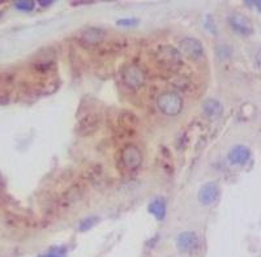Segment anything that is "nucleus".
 Returning <instances> with one entry per match:
<instances>
[{
  "label": "nucleus",
  "mask_w": 261,
  "mask_h": 257,
  "mask_svg": "<svg viewBox=\"0 0 261 257\" xmlns=\"http://www.w3.org/2000/svg\"><path fill=\"white\" fill-rule=\"evenodd\" d=\"M157 106L162 114L167 116H176L183 110V99L178 93L166 92L157 99Z\"/></svg>",
  "instance_id": "f257e3e1"
},
{
  "label": "nucleus",
  "mask_w": 261,
  "mask_h": 257,
  "mask_svg": "<svg viewBox=\"0 0 261 257\" xmlns=\"http://www.w3.org/2000/svg\"><path fill=\"white\" fill-rule=\"evenodd\" d=\"M155 59H157V62L160 63L162 67L169 69L176 68V67H179L181 63L180 53H179L175 47L169 46V44L162 46V47H160L155 51Z\"/></svg>",
  "instance_id": "f03ea898"
},
{
  "label": "nucleus",
  "mask_w": 261,
  "mask_h": 257,
  "mask_svg": "<svg viewBox=\"0 0 261 257\" xmlns=\"http://www.w3.org/2000/svg\"><path fill=\"white\" fill-rule=\"evenodd\" d=\"M120 160H122L123 167L132 171V170L139 169L143 163V153L136 145H127L122 150Z\"/></svg>",
  "instance_id": "7ed1b4c3"
},
{
  "label": "nucleus",
  "mask_w": 261,
  "mask_h": 257,
  "mask_svg": "<svg viewBox=\"0 0 261 257\" xmlns=\"http://www.w3.org/2000/svg\"><path fill=\"white\" fill-rule=\"evenodd\" d=\"M123 83L132 89L141 88L145 84V73L137 65H127L122 72Z\"/></svg>",
  "instance_id": "20e7f679"
},
{
  "label": "nucleus",
  "mask_w": 261,
  "mask_h": 257,
  "mask_svg": "<svg viewBox=\"0 0 261 257\" xmlns=\"http://www.w3.org/2000/svg\"><path fill=\"white\" fill-rule=\"evenodd\" d=\"M180 51L183 55L188 58V59H192V60H197L200 58L204 57V46H202L201 42L199 39L196 38H184L183 41L180 42Z\"/></svg>",
  "instance_id": "39448f33"
},
{
  "label": "nucleus",
  "mask_w": 261,
  "mask_h": 257,
  "mask_svg": "<svg viewBox=\"0 0 261 257\" xmlns=\"http://www.w3.org/2000/svg\"><path fill=\"white\" fill-rule=\"evenodd\" d=\"M105 37H106V32L101 28H88L80 33L79 41L85 47H94L103 41Z\"/></svg>",
  "instance_id": "423d86ee"
},
{
  "label": "nucleus",
  "mask_w": 261,
  "mask_h": 257,
  "mask_svg": "<svg viewBox=\"0 0 261 257\" xmlns=\"http://www.w3.org/2000/svg\"><path fill=\"white\" fill-rule=\"evenodd\" d=\"M228 22H230V27L232 28V30L242 34V36H249L253 33V25L251 20L242 13H234L232 16H230Z\"/></svg>",
  "instance_id": "0eeeda50"
},
{
  "label": "nucleus",
  "mask_w": 261,
  "mask_h": 257,
  "mask_svg": "<svg viewBox=\"0 0 261 257\" xmlns=\"http://www.w3.org/2000/svg\"><path fill=\"white\" fill-rule=\"evenodd\" d=\"M99 124H101V116L97 113H90L79 121L77 130L83 136H88L94 133L99 128Z\"/></svg>",
  "instance_id": "6e6552de"
},
{
  "label": "nucleus",
  "mask_w": 261,
  "mask_h": 257,
  "mask_svg": "<svg viewBox=\"0 0 261 257\" xmlns=\"http://www.w3.org/2000/svg\"><path fill=\"white\" fill-rule=\"evenodd\" d=\"M220 197V187L214 182L204 184L199 191V201L202 205H212Z\"/></svg>",
  "instance_id": "1a4fd4ad"
},
{
  "label": "nucleus",
  "mask_w": 261,
  "mask_h": 257,
  "mask_svg": "<svg viewBox=\"0 0 261 257\" xmlns=\"http://www.w3.org/2000/svg\"><path fill=\"white\" fill-rule=\"evenodd\" d=\"M176 245L180 251L191 252L193 249L197 248L199 245V239L197 235L192 231H184V233L179 234L178 239H176Z\"/></svg>",
  "instance_id": "9d476101"
},
{
  "label": "nucleus",
  "mask_w": 261,
  "mask_h": 257,
  "mask_svg": "<svg viewBox=\"0 0 261 257\" xmlns=\"http://www.w3.org/2000/svg\"><path fill=\"white\" fill-rule=\"evenodd\" d=\"M249 157H251V151L243 145H238L228 153V161L232 165H244V163L248 162Z\"/></svg>",
  "instance_id": "9b49d317"
},
{
  "label": "nucleus",
  "mask_w": 261,
  "mask_h": 257,
  "mask_svg": "<svg viewBox=\"0 0 261 257\" xmlns=\"http://www.w3.org/2000/svg\"><path fill=\"white\" fill-rule=\"evenodd\" d=\"M202 111L208 118L216 119L220 118L223 113V106L220 100L213 99V98H209L202 104Z\"/></svg>",
  "instance_id": "f8f14e48"
},
{
  "label": "nucleus",
  "mask_w": 261,
  "mask_h": 257,
  "mask_svg": "<svg viewBox=\"0 0 261 257\" xmlns=\"http://www.w3.org/2000/svg\"><path fill=\"white\" fill-rule=\"evenodd\" d=\"M149 212H150L158 221H162L166 217V201L162 197H157L149 204Z\"/></svg>",
  "instance_id": "ddd939ff"
},
{
  "label": "nucleus",
  "mask_w": 261,
  "mask_h": 257,
  "mask_svg": "<svg viewBox=\"0 0 261 257\" xmlns=\"http://www.w3.org/2000/svg\"><path fill=\"white\" fill-rule=\"evenodd\" d=\"M36 7V3L33 0H18L15 3V8L20 12H32Z\"/></svg>",
  "instance_id": "4468645a"
},
{
  "label": "nucleus",
  "mask_w": 261,
  "mask_h": 257,
  "mask_svg": "<svg viewBox=\"0 0 261 257\" xmlns=\"http://www.w3.org/2000/svg\"><path fill=\"white\" fill-rule=\"evenodd\" d=\"M98 221H99V218H98V217H95V216L88 217V218H85L80 223V230L86 231V230H89V228L94 227V226L98 223Z\"/></svg>",
  "instance_id": "2eb2a0df"
},
{
  "label": "nucleus",
  "mask_w": 261,
  "mask_h": 257,
  "mask_svg": "<svg viewBox=\"0 0 261 257\" xmlns=\"http://www.w3.org/2000/svg\"><path fill=\"white\" fill-rule=\"evenodd\" d=\"M65 253H67V251H65L64 247H57V248L50 249L47 253L42 254L39 257H65Z\"/></svg>",
  "instance_id": "dca6fc26"
},
{
  "label": "nucleus",
  "mask_w": 261,
  "mask_h": 257,
  "mask_svg": "<svg viewBox=\"0 0 261 257\" xmlns=\"http://www.w3.org/2000/svg\"><path fill=\"white\" fill-rule=\"evenodd\" d=\"M139 24L137 18H122L118 21L119 27H136Z\"/></svg>",
  "instance_id": "f3484780"
},
{
  "label": "nucleus",
  "mask_w": 261,
  "mask_h": 257,
  "mask_svg": "<svg viewBox=\"0 0 261 257\" xmlns=\"http://www.w3.org/2000/svg\"><path fill=\"white\" fill-rule=\"evenodd\" d=\"M51 4H53V2H39V6L42 7H48L51 6Z\"/></svg>",
  "instance_id": "a211bd4d"
},
{
  "label": "nucleus",
  "mask_w": 261,
  "mask_h": 257,
  "mask_svg": "<svg viewBox=\"0 0 261 257\" xmlns=\"http://www.w3.org/2000/svg\"><path fill=\"white\" fill-rule=\"evenodd\" d=\"M3 186H4V179H3V176L0 175V188H2Z\"/></svg>",
  "instance_id": "6ab92c4d"
}]
</instances>
